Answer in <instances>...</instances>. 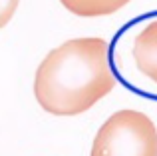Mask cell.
<instances>
[{
    "label": "cell",
    "mask_w": 157,
    "mask_h": 156,
    "mask_svg": "<svg viewBox=\"0 0 157 156\" xmlns=\"http://www.w3.org/2000/svg\"><path fill=\"white\" fill-rule=\"evenodd\" d=\"M64 6L68 10L76 12V14H84V16H92V14H107L113 12L117 8L125 6V2H64Z\"/></svg>",
    "instance_id": "277c9868"
},
{
    "label": "cell",
    "mask_w": 157,
    "mask_h": 156,
    "mask_svg": "<svg viewBox=\"0 0 157 156\" xmlns=\"http://www.w3.org/2000/svg\"><path fill=\"white\" fill-rule=\"evenodd\" d=\"M104 38H72L46 54L34 78L38 104L54 116H78L113 90Z\"/></svg>",
    "instance_id": "6da1fadb"
},
{
    "label": "cell",
    "mask_w": 157,
    "mask_h": 156,
    "mask_svg": "<svg viewBox=\"0 0 157 156\" xmlns=\"http://www.w3.org/2000/svg\"><path fill=\"white\" fill-rule=\"evenodd\" d=\"M90 156H157V128L139 110H117L100 126Z\"/></svg>",
    "instance_id": "7a4b0ae2"
},
{
    "label": "cell",
    "mask_w": 157,
    "mask_h": 156,
    "mask_svg": "<svg viewBox=\"0 0 157 156\" xmlns=\"http://www.w3.org/2000/svg\"><path fill=\"white\" fill-rule=\"evenodd\" d=\"M133 62L143 76L157 84V20L149 22L135 36Z\"/></svg>",
    "instance_id": "3957f363"
}]
</instances>
